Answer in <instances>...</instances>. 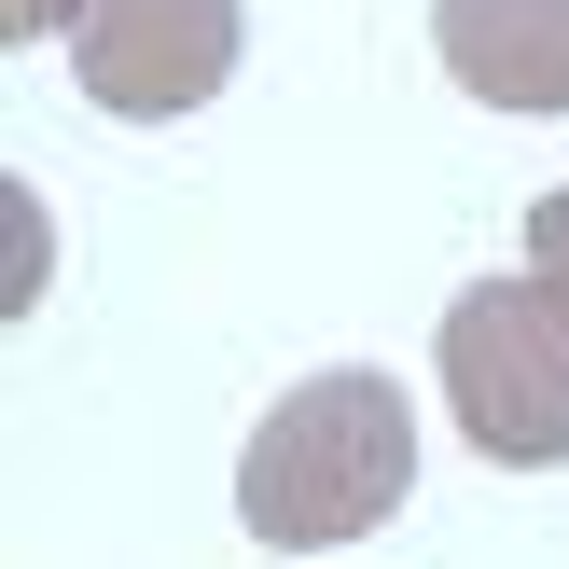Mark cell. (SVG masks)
Instances as JSON below:
<instances>
[{
  "label": "cell",
  "instance_id": "obj_6",
  "mask_svg": "<svg viewBox=\"0 0 569 569\" xmlns=\"http://www.w3.org/2000/svg\"><path fill=\"white\" fill-rule=\"evenodd\" d=\"M528 278H542V292H569V194H542V209H528Z\"/></svg>",
  "mask_w": 569,
  "mask_h": 569
},
{
  "label": "cell",
  "instance_id": "obj_1",
  "mask_svg": "<svg viewBox=\"0 0 569 569\" xmlns=\"http://www.w3.org/2000/svg\"><path fill=\"white\" fill-rule=\"evenodd\" d=\"M403 487H417V403L376 361H348V376H306L292 403H264V431L237 459V528L278 556H320L403 515Z\"/></svg>",
  "mask_w": 569,
  "mask_h": 569
},
{
  "label": "cell",
  "instance_id": "obj_4",
  "mask_svg": "<svg viewBox=\"0 0 569 569\" xmlns=\"http://www.w3.org/2000/svg\"><path fill=\"white\" fill-rule=\"evenodd\" d=\"M431 42L487 111H569V0H431Z\"/></svg>",
  "mask_w": 569,
  "mask_h": 569
},
{
  "label": "cell",
  "instance_id": "obj_5",
  "mask_svg": "<svg viewBox=\"0 0 569 569\" xmlns=\"http://www.w3.org/2000/svg\"><path fill=\"white\" fill-rule=\"evenodd\" d=\"M70 28H83V0H0V42H14V56L70 42Z\"/></svg>",
  "mask_w": 569,
  "mask_h": 569
},
{
  "label": "cell",
  "instance_id": "obj_3",
  "mask_svg": "<svg viewBox=\"0 0 569 569\" xmlns=\"http://www.w3.org/2000/svg\"><path fill=\"white\" fill-rule=\"evenodd\" d=\"M70 70H83V98L126 111V126L209 111L222 70H237V0H83Z\"/></svg>",
  "mask_w": 569,
  "mask_h": 569
},
{
  "label": "cell",
  "instance_id": "obj_2",
  "mask_svg": "<svg viewBox=\"0 0 569 569\" xmlns=\"http://www.w3.org/2000/svg\"><path fill=\"white\" fill-rule=\"evenodd\" d=\"M431 361H445V403H459L472 459H500V472H556L569 459V292H542V278L459 292Z\"/></svg>",
  "mask_w": 569,
  "mask_h": 569
}]
</instances>
